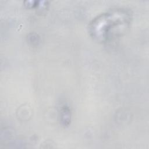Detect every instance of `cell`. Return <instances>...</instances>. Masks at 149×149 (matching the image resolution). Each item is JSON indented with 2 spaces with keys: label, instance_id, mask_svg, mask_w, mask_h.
<instances>
[{
  "label": "cell",
  "instance_id": "obj_2",
  "mask_svg": "<svg viewBox=\"0 0 149 149\" xmlns=\"http://www.w3.org/2000/svg\"><path fill=\"white\" fill-rule=\"evenodd\" d=\"M61 120L63 125H68L70 121V111L66 106H64L61 111Z\"/></svg>",
  "mask_w": 149,
  "mask_h": 149
},
{
  "label": "cell",
  "instance_id": "obj_1",
  "mask_svg": "<svg viewBox=\"0 0 149 149\" xmlns=\"http://www.w3.org/2000/svg\"><path fill=\"white\" fill-rule=\"evenodd\" d=\"M132 20L130 10L112 8L92 19L88 25L89 34L97 42H108L123 35L129 29Z\"/></svg>",
  "mask_w": 149,
  "mask_h": 149
}]
</instances>
